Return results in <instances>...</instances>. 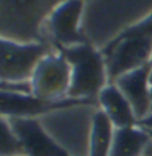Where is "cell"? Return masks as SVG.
Wrapping results in <instances>:
<instances>
[{
	"instance_id": "cell-22",
	"label": "cell",
	"mask_w": 152,
	"mask_h": 156,
	"mask_svg": "<svg viewBox=\"0 0 152 156\" xmlns=\"http://www.w3.org/2000/svg\"><path fill=\"white\" fill-rule=\"evenodd\" d=\"M83 1H85V0H83Z\"/></svg>"
},
{
	"instance_id": "cell-14",
	"label": "cell",
	"mask_w": 152,
	"mask_h": 156,
	"mask_svg": "<svg viewBox=\"0 0 152 156\" xmlns=\"http://www.w3.org/2000/svg\"><path fill=\"white\" fill-rule=\"evenodd\" d=\"M1 156L25 155L18 136L6 118H1Z\"/></svg>"
},
{
	"instance_id": "cell-17",
	"label": "cell",
	"mask_w": 152,
	"mask_h": 156,
	"mask_svg": "<svg viewBox=\"0 0 152 156\" xmlns=\"http://www.w3.org/2000/svg\"><path fill=\"white\" fill-rule=\"evenodd\" d=\"M144 156H152V140L150 141V143L147 144V147L145 149V153H144Z\"/></svg>"
},
{
	"instance_id": "cell-13",
	"label": "cell",
	"mask_w": 152,
	"mask_h": 156,
	"mask_svg": "<svg viewBox=\"0 0 152 156\" xmlns=\"http://www.w3.org/2000/svg\"><path fill=\"white\" fill-rule=\"evenodd\" d=\"M115 129L112 120L100 107H98L93 117L89 138V156L111 155Z\"/></svg>"
},
{
	"instance_id": "cell-5",
	"label": "cell",
	"mask_w": 152,
	"mask_h": 156,
	"mask_svg": "<svg viewBox=\"0 0 152 156\" xmlns=\"http://www.w3.org/2000/svg\"><path fill=\"white\" fill-rule=\"evenodd\" d=\"M107 66L108 81L152 61V37L119 34L101 50Z\"/></svg>"
},
{
	"instance_id": "cell-3",
	"label": "cell",
	"mask_w": 152,
	"mask_h": 156,
	"mask_svg": "<svg viewBox=\"0 0 152 156\" xmlns=\"http://www.w3.org/2000/svg\"><path fill=\"white\" fill-rule=\"evenodd\" d=\"M71 67V82L68 98L96 100L102 88L109 83L107 66L101 50L82 43L58 49Z\"/></svg>"
},
{
	"instance_id": "cell-19",
	"label": "cell",
	"mask_w": 152,
	"mask_h": 156,
	"mask_svg": "<svg viewBox=\"0 0 152 156\" xmlns=\"http://www.w3.org/2000/svg\"><path fill=\"white\" fill-rule=\"evenodd\" d=\"M150 82L152 85V66H151V73H150Z\"/></svg>"
},
{
	"instance_id": "cell-9",
	"label": "cell",
	"mask_w": 152,
	"mask_h": 156,
	"mask_svg": "<svg viewBox=\"0 0 152 156\" xmlns=\"http://www.w3.org/2000/svg\"><path fill=\"white\" fill-rule=\"evenodd\" d=\"M6 119L18 136L26 156H68L45 131L39 118Z\"/></svg>"
},
{
	"instance_id": "cell-4",
	"label": "cell",
	"mask_w": 152,
	"mask_h": 156,
	"mask_svg": "<svg viewBox=\"0 0 152 156\" xmlns=\"http://www.w3.org/2000/svg\"><path fill=\"white\" fill-rule=\"evenodd\" d=\"M55 50L57 49L49 42H17L1 37V81L31 80L42 58Z\"/></svg>"
},
{
	"instance_id": "cell-20",
	"label": "cell",
	"mask_w": 152,
	"mask_h": 156,
	"mask_svg": "<svg viewBox=\"0 0 152 156\" xmlns=\"http://www.w3.org/2000/svg\"><path fill=\"white\" fill-rule=\"evenodd\" d=\"M146 132H147V131H146ZM147 133L150 135V137H151V140H152V131H151V132H147Z\"/></svg>"
},
{
	"instance_id": "cell-16",
	"label": "cell",
	"mask_w": 152,
	"mask_h": 156,
	"mask_svg": "<svg viewBox=\"0 0 152 156\" xmlns=\"http://www.w3.org/2000/svg\"><path fill=\"white\" fill-rule=\"evenodd\" d=\"M137 125H138L139 128H141V129H144L145 131H147V132H151L152 131V111L149 115H146L144 118L137 120Z\"/></svg>"
},
{
	"instance_id": "cell-6",
	"label": "cell",
	"mask_w": 152,
	"mask_h": 156,
	"mask_svg": "<svg viewBox=\"0 0 152 156\" xmlns=\"http://www.w3.org/2000/svg\"><path fill=\"white\" fill-rule=\"evenodd\" d=\"M71 82V67L60 50L47 55L38 63L31 78L32 94L44 100L68 98Z\"/></svg>"
},
{
	"instance_id": "cell-15",
	"label": "cell",
	"mask_w": 152,
	"mask_h": 156,
	"mask_svg": "<svg viewBox=\"0 0 152 156\" xmlns=\"http://www.w3.org/2000/svg\"><path fill=\"white\" fill-rule=\"evenodd\" d=\"M121 34L125 35H141V36H149L152 37V13L144 18L143 20L138 22L137 24L125 29Z\"/></svg>"
},
{
	"instance_id": "cell-8",
	"label": "cell",
	"mask_w": 152,
	"mask_h": 156,
	"mask_svg": "<svg viewBox=\"0 0 152 156\" xmlns=\"http://www.w3.org/2000/svg\"><path fill=\"white\" fill-rule=\"evenodd\" d=\"M96 100L65 98L44 100L33 94H17L1 91V116L5 118H40L55 110Z\"/></svg>"
},
{
	"instance_id": "cell-2",
	"label": "cell",
	"mask_w": 152,
	"mask_h": 156,
	"mask_svg": "<svg viewBox=\"0 0 152 156\" xmlns=\"http://www.w3.org/2000/svg\"><path fill=\"white\" fill-rule=\"evenodd\" d=\"M65 0H0L1 37L17 42H47L43 23Z\"/></svg>"
},
{
	"instance_id": "cell-11",
	"label": "cell",
	"mask_w": 152,
	"mask_h": 156,
	"mask_svg": "<svg viewBox=\"0 0 152 156\" xmlns=\"http://www.w3.org/2000/svg\"><path fill=\"white\" fill-rule=\"evenodd\" d=\"M98 104L116 129L137 125L132 106L115 83H108L102 88L98 95Z\"/></svg>"
},
{
	"instance_id": "cell-21",
	"label": "cell",
	"mask_w": 152,
	"mask_h": 156,
	"mask_svg": "<svg viewBox=\"0 0 152 156\" xmlns=\"http://www.w3.org/2000/svg\"><path fill=\"white\" fill-rule=\"evenodd\" d=\"M17 156H26V155H17Z\"/></svg>"
},
{
	"instance_id": "cell-7",
	"label": "cell",
	"mask_w": 152,
	"mask_h": 156,
	"mask_svg": "<svg viewBox=\"0 0 152 156\" xmlns=\"http://www.w3.org/2000/svg\"><path fill=\"white\" fill-rule=\"evenodd\" d=\"M82 9L83 0H65L48 17V42L57 50L88 42L80 29Z\"/></svg>"
},
{
	"instance_id": "cell-1",
	"label": "cell",
	"mask_w": 152,
	"mask_h": 156,
	"mask_svg": "<svg viewBox=\"0 0 152 156\" xmlns=\"http://www.w3.org/2000/svg\"><path fill=\"white\" fill-rule=\"evenodd\" d=\"M98 101L71 105L39 118L43 128L68 156H89V138Z\"/></svg>"
},
{
	"instance_id": "cell-12",
	"label": "cell",
	"mask_w": 152,
	"mask_h": 156,
	"mask_svg": "<svg viewBox=\"0 0 152 156\" xmlns=\"http://www.w3.org/2000/svg\"><path fill=\"white\" fill-rule=\"evenodd\" d=\"M150 135L138 125L115 129L109 156H144Z\"/></svg>"
},
{
	"instance_id": "cell-10",
	"label": "cell",
	"mask_w": 152,
	"mask_h": 156,
	"mask_svg": "<svg viewBox=\"0 0 152 156\" xmlns=\"http://www.w3.org/2000/svg\"><path fill=\"white\" fill-rule=\"evenodd\" d=\"M151 66L152 61L128 73L123 74L113 82L119 87V90L124 93L126 99L130 101L133 108V112L137 117V120L144 118L151 112V101H150Z\"/></svg>"
},
{
	"instance_id": "cell-18",
	"label": "cell",
	"mask_w": 152,
	"mask_h": 156,
	"mask_svg": "<svg viewBox=\"0 0 152 156\" xmlns=\"http://www.w3.org/2000/svg\"><path fill=\"white\" fill-rule=\"evenodd\" d=\"M150 101H151V111H152V85L150 88Z\"/></svg>"
}]
</instances>
